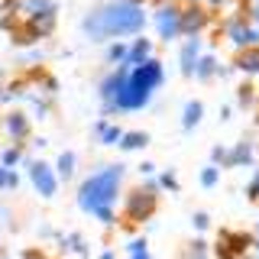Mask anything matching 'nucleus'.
I'll list each match as a JSON object with an SVG mask.
<instances>
[{
    "mask_svg": "<svg viewBox=\"0 0 259 259\" xmlns=\"http://www.w3.org/2000/svg\"><path fill=\"white\" fill-rule=\"evenodd\" d=\"M36 178H39V188H42L46 194H49V191H55V182H52V175H49V168H46V165H36Z\"/></svg>",
    "mask_w": 259,
    "mask_h": 259,
    "instance_id": "nucleus-4",
    "label": "nucleus"
},
{
    "mask_svg": "<svg viewBox=\"0 0 259 259\" xmlns=\"http://www.w3.org/2000/svg\"><path fill=\"white\" fill-rule=\"evenodd\" d=\"M0 178H4V172H0Z\"/></svg>",
    "mask_w": 259,
    "mask_h": 259,
    "instance_id": "nucleus-6",
    "label": "nucleus"
},
{
    "mask_svg": "<svg viewBox=\"0 0 259 259\" xmlns=\"http://www.w3.org/2000/svg\"><path fill=\"white\" fill-rule=\"evenodd\" d=\"M143 26V13L130 4H117L107 10L94 13L88 20V32L91 36H123V32H136Z\"/></svg>",
    "mask_w": 259,
    "mask_h": 259,
    "instance_id": "nucleus-1",
    "label": "nucleus"
},
{
    "mask_svg": "<svg viewBox=\"0 0 259 259\" xmlns=\"http://www.w3.org/2000/svg\"><path fill=\"white\" fill-rule=\"evenodd\" d=\"M136 259H146V256H143V253H140V256H136Z\"/></svg>",
    "mask_w": 259,
    "mask_h": 259,
    "instance_id": "nucleus-5",
    "label": "nucleus"
},
{
    "mask_svg": "<svg viewBox=\"0 0 259 259\" xmlns=\"http://www.w3.org/2000/svg\"><path fill=\"white\" fill-rule=\"evenodd\" d=\"M159 75H162V68H159L156 62L140 65V68H136L133 75H130L123 84H120V91H117V107H123V110L143 107L146 97H149V91L159 84Z\"/></svg>",
    "mask_w": 259,
    "mask_h": 259,
    "instance_id": "nucleus-2",
    "label": "nucleus"
},
{
    "mask_svg": "<svg viewBox=\"0 0 259 259\" xmlns=\"http://www.w3.org/2000/svg\"><path fill=\"white\" fill-rule=\"evenodd\" d=\"M117 178H120L117 168H107V172L94 175L91 182H84V188H81V204L88 210L104 214V210L110 207V201H113V191H117Z\"/></svg>",
    "mask_w": 259,
    "mask_h": 259,
    "instance_id": "nucleus-3",
    "label": "nucleus"
}]
</instances>
